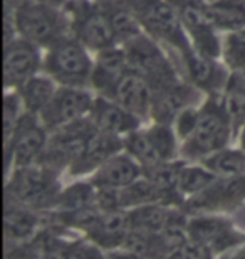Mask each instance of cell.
<instances>
[{"label":"cell","mask_w":245,"mask_h":259,"mask_svg":"<svg viewBox=\"0 0 245 259\" xmlns=\"http://www.w3.org/2000/svg\"><path fill=\"white\" fill-rule=\"evenodd\" d=\"M62 9L64 7L39 0H24L12 12H5V15L12 19L20 37L42 49H49L59 39L71 34V17Z\"/></svg>","instance_id":"obj_1"},{"label":"cell","mask_w":245,"mask_h":259,"mask_svg":"<svg viewBox=\"0 0 245 259\" xmlns=\"http://www.w3.org/2000/svg\"><path fill=\"white\" fill-rule=\"evenodd\" d=\"M133 10L143 30L171 49H176L183 59L193 49L186 35L176 9L170 0H121Z\"/></svg>","instance_id":"obj_2"},{"label":"cell","mask_w":245,"mask_h":259,"mask_svg":"<svg viewBox=\"0 0 245 259\" xmlns=\"http://www.w3.org/2000/svg\"><path fill=\"white\" fill-rule=\"evenodd\" d=\"M94 61L91 59L89 49L69 34L57 40L44 56V72L59 86L87 88L91 84V74Z\"/></svg>","instance_id":"obj_3"},{"label":"cell","mask_w":245,"mask_h":259,"mask_svg":"<svg viewBox=\"0 0 245 259\" xmlns=\"http://www.w3.org/2000/svg\"><path fill=\"white\" fill-rule=\"evenodd\" d=\"M232 125L233 121L225 108L223 98L212 95L200 108L197 126L183 143V153L188 158H205L225 148L230 138Z\"/></svg>","instance_id":"obj_4"},{"label":"cell","mask_w":245,"mask_h":259,"mask_svg":"<svg viewBox=\"0 0 245 259\" xmlns=\"http://www.w3.org/2000/svg\"><path fill=\"white\" fill-rule=\"evenodd\" d=\"M71 17V34L91 53L119 46L101 4L92 0H69L66 5Z\"/></svg>","instance_id":"obj_5"},{"label":"cell","mask_w":245,"mask_h":259,"mask_svg":"<svg viewBox=\"0 0 245 259\" xmlns=\"http://www.w3.org/2000/svg\"><path fill=\"white\" fill-rule=\"evenodd\" d=\"M123 48L126 51L129 67L146 77L153 91L163 90L178 81L173 63L160 48L156 39L146 32L128 40L126 44H123Z\"/></svg>","instance_id":"obj_6"},{"label":"cell","mask_w":245,"mask_h":259,"mask_svg":"<svg viewBox=\"0 0 245 259\" xmlns=\"http://www.w3.org/2000/svg\"><path fill=\"white\" fill-rule=\"evenodd\" d=\"M7 195L14 202L25 207H45L56 204L59 194H57L54 170L42 163L17 167L7 184Z\"/></svg>","instance_id":"obj_7"},{"label":"cell","mask_w":245,"mask_h":259,"mask_svg":"<svg viewBox=\"0 0 245 259\" xmlns=\"http://www.w3.org/2000/svg\"><path fill=\"white\" fill-rule=\"evenodd\" d=\"M96 130L97 128L91 118L86 116L52 132V138L49 140L44 153L40 155L39 163L52 170L61 167L71 168V165L84 152L87 142Z\"/></svg>","instance_id":"obj_8"},{"label":"cell","mask_w":245,"mask_h":259,"mask_svg":"<svg viewBox=\"0 0 245 259\" xmlns=\"http://www.w3.org/2000/svg\"><path fill=\"white\" fill-rule=\"evenodd\" d=\"M176 9L191 46L210 59L222 58V42L217 37V27L207 14L205 0H170Z\"/></svg>","instance_id":"obj_9"},{"label":"cell","mask_w":245,"mask_h":259,"mask_svg":"<svg viewBox=\"0 0 245 259\" xmlns=\"http://www.w3.org/2000/svg\"><path fill=\"white\" fill-rule=\"evenodd\" d=\"M47 132L37 115L25 111L20 118L12 138L5 143V160H12L15 167L37 163L49 143Z\"/></svg>","instance_id":"obj_10"},{"label":"cell","mask_w":245,"mask_h":259,"mask_svg":"<svg viewBox=\"0 0 245 259\" xmlns=\"http://www.w3.org/2000/svg\"><path fill=\"white\" fill-rule=\"evenodd\" d=\"M94 95L87 88L59 86L49 106L40 113V120L49 132L89 116L94 105Z\"/></svg>","instance_id":"obj_11"},{"label":"cell","mask_w":245,"mask_h":259,"mask_svg":"<svg viewBox=\"0 0 245 259\" xmlns=\"http://www.w3.org/2000/svg\"><path fill=\"white\" fill-rule=\"evenodd\" d=\"M39 49V46L20 35L5 42L4 86L7 90H17L25 81L37 76L44 69V58L40 56Z\"/></svg>","instance_id":"obj_12"},{"label":"cell","mask_w":245,"mask_h":259,"mask_svg":"<svg viewBox=\"0 0 245 259\" xmlns=\"http://www.w3.org/2000/svg\"><path fill=\"white\" fill-rule=\"evenodd\" d=\"M153 96L155 91L146 77L129 67L114 88L111 100L143 120V118L151 116Z\"/></svg>","instance_id":"obj_13"},{"label":"cell","mask_w":245,"mask_h":259,"mask_svg":"<svg viewBox=\"0 0 245 259\" xmlns=\"http://www.w3.org/2000/svg\"><path fill=\"white\" fill-rule=\"evenodd\" d=\"M128 69V56L121 44L99 51L96 53L89 88H92L99 96L111 98L114 88Z\"/></svg>","instance_id":"obj_14"},{"label":"cell","mask_w":245,"mask_h":259,"mask_svg":"<svg viewBox=\"0 0 245 259\" xmlns=\"http://www.w3.org/2000/svg\"><path fill=\"white\" fill-rule=\"evenodd\" d=\"M89 118L99 132L116 135L121 138L136 132L141 125V118L133 115L131 111H128L126 108H123L111 98L99 95L94 98V105L91 108Z\"/></svg>","instance_id":"obj_15"},{"label":"cell","mask_w":245,"mask_h":259,"mask_svg":"<svg viewBox=\"0 0 245 259\" xmlns=\"http://www.w3.org/2000/svg\"><path fill=\"white\" fill-rule=\"evenodd\" d=\"M245 199V175L232 179H217L210 187L191 197L190 207L195 210L232 209Z\"/></svg>","instance_id":"obj_16"},{"label":"cell","mask_w":245,"mask_h":259,"mask_svg":"<svg viewBox=\"0 0 245 259\" xmlns=\"http://www.w3.org/2000/svg\"><path fill=\"white\" fill-rule=\"evenodd\" d=\"M198 88L191 82L176 81L173 84L155 91L153 106H151V118L156 123H170L175 121L176 115L190 106L191 101L198 98Z\"/></svg>","instance_id":"obj_17"},{"label":"cell","mask_w":245,"mask_h":259,"mask_svg":"<svg viewBox=\"0 0 245 259\" xmlns=\"http://www.w3.org/2000/svg\"><path fill=\"white\" fill-rule=\"evenodd\" d=\"M181 61L185 64L190 82L200 91L203 90L212 93V95H217L218 90H225L230 74L225 71V67L217 63V59L207 58L193 48Z\"/></svg>","instance_id":"obj_18"},{"label":"cell","mask_w":245,"mask_h":259,"mask_svg":"<svg viewBox=\"0 0 245 259\" xmlns=\"http://www.w3.org/2000/svg\"><path fill=\"white\" fill-rule=\"evenodd\" d=\"M123 148L124 138L96 130L94 135L87 142L82 155L71 165V172L74 175H79L91 172L94 168L97 170L104 162H108L111 157L118 155Z\"/></svg>","instance_id":"obj_19"},{"label":"cell","mask_w":245,"mask_h":259,"mask_svg":"<svg viewBox=\"0 0 245 259\" xmlns=\"http://www.w3.org/2000/svg\"><path fill=\"white\" fill-rule=\"evenodd\" d=\"M141 174L143 167L131 155L119 152L96 170L94 177H92V185L94 187L124 189L141 177Z\"/></svg>","instance_id":"obj_20"},{"label":"cell","mask_w":245,"mask_h":259,"mask_svg":"<svg viewBox=\"0 0 245 259\" xmlns=\"http://www.w3.org/2000/svg\"><path fill=\"white\" fill-rule=\"evenodd\" d=\"M129 231H131L129 212H123L119 209L111 212H101L99 219L89 229V234L97 244L113 247L121 246Z\"/></svg>","instance_id":"obj_21"},{"label":"cell","mask_w":245,"mask_h":259,"mask_svg":"<svg viewBox=\"0 0 245 259\" xmlns=\"http://www.w3.org/2000/svg\"><path fill=\"white\" fill-rule=\"evenodd\" d=\"M57 90H59V84L47 72H44V74H37L25 81L22 86L17 88V93L24 103V110L40 116V113L49 106Z\"/></svg>","instance_id":"obj_22"},{"label":"cell","mask_w":245,"mask_h":259,"mask_svg":"<svg viewBox=\"0 0 245 259\" xmlns=\"http://www.w3.org/2000/svg\"><path fill=\"white\" fill-rule=\"evenodd\" d=\"M99 4L106 12L109 24H111L118 42L121 46L144 32L143 25L139 24L134 12L121 0H99Z\"/></svg>","instance_id":"obj_23"},{"label":"cell","mask_w":245,"mask_h":259,"mask_svg":"<svg viewBox=\"0 0 245 259\" xmlns=\"http://www.w3.org/2000/svg\"><path fill=\"white\" fill-rule=\"evenodd\" d=\"M205 7L217 29L225 32L245 29V0H208Z\"/></svg>","instance_id":"obj_24"},{"label":"cell","mask_w":245,"mask_h":259,"mask_svg":"<svg viewBox=\"0 0 245 259\" xmlns=\"http://www.w3.org/2000/svg\"><path fill=\"white\" fill-rule=\"evenodd\" d=\"M203 165L212 170L218 179L242 177L245 175V152L222 148L203 158Z\"/></svg>","instance_id":"obj_25"},{"label":"cell","mask_w":245,"mask_h":259,"mask_svg":"<svg viewBox=\"0 0 245 259\" xmlns=\"http://www.w3.org/2000/svg\"><path fill=\"white\" fill-rule=\"evenodd\" d=\"M121 194V207H139L146 204H160L165 202L171 194L165 192L160 187L151 182L150 179L134 180L133 184H129L128 187L119 189Z\"/></svg>","instance_id":"obj_26"},{"label":"cell","mask_w":245,"mask_h":259,"mask_svg":"<svg viewBox=\"0 0 245 259\" xmlns=\"http://www.w3.org/2000/svg\"><path fill=\"white\" fill-rule=\"evenodd\" d=\"M173 212H170L165 205L160 204H146L134 207L133 212H129L131 217V227L134 229H141L146 232H153L158 234L160 231H163L171 221L175 219Z\"/></svg>","instance_id":"obj_27"},{"label":"cell","mask_w":245,"mask_h":259,"mask_svg":"<svg viewBox=\"0 0 245 259\" xmlns=\"http://www.w3.org/2000/svg\"><path fill=\"white\" fill-rule=\"evenodd\" d=\"M37 227V217L22 204H12L5 207L4 214V229L7 237L12 239H25Z\"/></svg>","instance_id":"obj_28"},{"label":"cell","mask_w":245,"mask_h":259,"mask_svg":"<svg viewBox=\"0 0 245 259\" xmlns=\"http://www.w3.org/2000/svg\"><path fill=\"white\" fill-rule=\"evenodd\" d=\"M124 150L141 165L143 170L165 162L144 130H136V132L129 133L128 137H124Z\"/></svg>","instance_id":"obj_29"},{"label":"cell","mask_w":245,"mask_h":259,"mask_svg":"<svg viewBox=\"0 0 245 259\" xmlns=\"http://www.w3.org/2000/svg\"><path fill=\"white\" fill-rule=\"evenodd\" d=\"M96 192L97 189L91 184H74L62 194L57 195L56 205L61 210H76L84 207H96Z\"/></svg>","instance_id":"obj_30"},{"label":"cell","mask_w":245,"mask_h":259,"mask_svg":"<svg viewBox=\"0 0 245 259\" xmlns=\"http://www.w3.org/2000/svg\"><path fill=\"white\" fill-rule=\"evenodd\" d=\"M185 163L183 162H161L155 167L146 168V179H150L156 187H160L161 190L168 194H173V190H178V182H180V175L183 170Z\"/></svg>","instance_id":"obj_31"},{"label":"cell","mask_w":245,"mask_h":259,"mask_svg":"<svg viewBox=\"0 0 245 259\" xmlns=\"http://www.w3.org/2000/svg\"><path fill=\"white\" fill-rule=\"evenodd\" d=\"M218 177L212 170H208L205 165L203 167H183L178 182V192L185 195H197L202 190L215 182Z\"/></svg>","instance_id":"obj_32"},{"label":"cell","mask_w":245,"mask_h":259,"mask_svg":"<svg viewBox=\"0 0 245 259\" xmlns=\"http://www.w3.org/2000/svg\"><path fill=\"white\" fill-rule=\"evenodd\" d=\"M222 58L232 71L245 69V29L227 32L222 42Z\"/></svg>","instance_id":"obj_33"},{"label":"cell","mask_w":245,"mask_h":259,"mask_svg":"<svg viewBox=\"0 0 245 259\" xmlns=\"http://www.w3.org/2000/svg\"><path fill=\"white\" fill-rule=\"evenodd\" d=\"M148 135V138L151 140V143L155 145L158 153L161 155V158L171 160L176 153V132L171 130L170 125L166 123H156L153 126H150L148 130H144Z\"/></svg>","instance_id":"obj_34"},{"label":"cell","mask_w":245,"mask_h":259,"mask_svg":"<svg viewBox=\"0 0 245 259\" xmlns=\"http://www.w3.org/2000/svg\"><path fill=\"white\" fill-rule=\"evenodd\" d=\"M25 113L24 103L17 90H7L4 98V142L7 143L17 128L20 118Z\"/></svg>","instance_id":"obj_35"},{"label":"cell","mask_w":245,"mask_h":259,"mask_svg":"<svg viewBox=\"0 0 245 259\" xmlns=\"http://www.w3.org/2000/svg\"><path fill=\"white\" fill-rule=\"evenodd\" d=\"M228 224L222 219H212V217H200V219H193L186 224L188 229V236L193 241L203 242V244H210L215 237L225 231Z\"/></svg>","instance_id":"obj_36"},{"label":"cell","mask_w":245,"mask_h":259,"mask_svg":"<svg viewBox=\"0 0 245 259\" xmlns=\"http://www.w3.org/2000/svg\"><path fill=\"white\" fill-rule=\"evenodd\" d=\"M198 116H200V108L188 106V108H185V110H181L178 115H176L175 121H173L176 137L181 138L185 142V140L191 135V132L195 130Z\"/></svg>","instance_id":"obj_37"},{"label":"cell","mask_w":245,"mask_h":259,"mask_svg":"<svg viewBox=\"0 0 245 259\" xmlns=\"http://www.w3.org/2000/svg\"><path fill=\"white\" fill-rule=\"evenodd\" d=\"M210 247L203 242L198 241H188L183 246H180L178 249L171 251L165 259H210Z\"/></svg>","instance_id":"obj_38"},{"label":"cell","mask_w":245,"mask_h":259,"mask_svg":"<svg viewBox=\"0 0 245 259\" xmlns=\"http://www.w3.org/2000/svg\"><path fill=\"white\" fill-rule=\"evenodd\" d=\"M72 249L74 247H71L59 239H44L42 244H40L42 254L39 259H69Z\"/></svg>","instance_id":"obj_39"},{"label":"cell","mask_w":245,"mask_h":259,"mask_svg":"<svg viewBox=\"0 0 245 259\" xmlns=\"http://www.w3.org/2000/svg\"><path fill=\"white\" fill-rule=\"evenodd\" d=\"M242 239H243V237H240L237 232H233V231H230L227 227L225 231H222L220 234H218L215 239L210 242V246L215 251H222V249H227V247H232V246L238 244V242H242Z\"/></svg>","instance_id":"obj_40"},{"label":"cell","mask_w":245,"mask_h":259,"mask_svg":"<svg viewBox=\"0 0 245 259\" xmlns=\"http://www.w3.org/2000/svg\"><path fill=\"white\" fill-rule=\"evenodd\" d=\"M69 259H103V256L92 246H77L72 249Z\"/></svg>","instance_id":"obj_41"},{"label":"cell","mask_w":245,"mask_h":259,"mask_svg":"<svg viewBox=\"0 0 245 259\" xmlns=\"http://www.w3.org/2000/svg\"><path fill=\"white\" fill-rule=\"evenodd\" d=\"M111 259H146V257H143V256H138V254H134V252H126V254H114L111 256Z\"/></svg>","instance_id":"obj_42"},{"label":"cell","mask_w":245,"mask_h":259,"mask_svg":"<svg viewBox=\"0 0 245 259\" xmlns=\"http://www.w3.org/2000/svg\"><path fill=\"white\" fill-rule=\"evenodd\" d=\"M39 2H45V4L56 5V7H66L69 0H39Z\"/></svg>","instance_id":"obj_43"},{"label":"cell","mask_w":245,"mask_h":259,"mask_svg":"<svg viewBox=\"0 0 245 259\" xmlns=\"http://www.w3.org/2000/svg\"><path fill=\"white\" fill-rule=\"evenodd\" d=\"M9 259H35V257L27 254V252H17V254H12V257H9Z\"/></svg>","instance_id":"obj_44"},{"label":"cell","mask_w":245,"mask_h":259,"mask_svg":"<svg viewBox=\"0 0 245 259\" xmlns=\"http://www.w3.org/2000/svg\"><path fill=\"white\" fill-rule=\"evenodd\" d=\"M228 259H245V249L240 251V252H237V254H233L232 257H228Z\"/></svg>","instance_id":"obj_45"},{"label":"cell","mask_w":245,"mask_h":259,"mask_svg":"<svg viewBox=\"0 0 245 259\" xmlns=\"http://www.w3.org/2000/svg\"><path fill=\"white\" fill-rule=\"evenodd\" d=\"M242 143H243V152H245V130H243V133H242Z\"/></svg>","instance_id":"obj_46"},{"label":"cell","mask_w":245,"mask_h":259,"mask_svg":"<svg viewBox=\"0 0 245 259\" xmlns=\"http://www.w3.org/2000/svg\"><path fill=\"white\" fill-rule=\"evenodd\" d=\"M92 2H99V0H92Z\"/></svg>","instance_id":"obj_47"},{"label":"cell","mask_w":245,"mask_h":259,"mask_svg":"<svg viewBox=\"0 0 245 259\" xmlns=\"http://www.w3.org/2000/svg\"><path fill=\"white\" fill-rule=\"evenodd\" d=\"M242 72H243V74H245V69H242Z\"/></svg>","instance_id":"obj_48"}]
</instances>
